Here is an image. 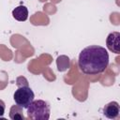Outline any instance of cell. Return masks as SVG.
<instances>
[{
	"label": "cell",
	"instance_id": "7",
	"mask_svg": "<svg viewBox=\"0 0 120 120\" xmlns=\"http://www.w3.org/2000/svg\"><path fill=\"white\" fill-rule=\"evenodd\" d=\"M9 117L12 120H23L25 117L23 115L22 108L19 105H13L9 111Z\"/></svg>",
	"mask_w": 120,
	"mask_h": 120
},
{
	"label": "cell",
	"instance_id": "1",
	"mask_svg": "<svg viewBox=\"0 0 120 120\" xmlns=\"http://www.w3.org/2000/svg\"><path fill=\"white\" fill-rule=\"evenodd\" d=\"M109 65V53L104 47L88 46L80 52L78 66L80 70L87 75H97L103 72Z\"/></svg>",
	"mask_w": 120,
	"mask_h": 120
},
{
	"label": "cell",
	"instance_id": "5",
	"mask_svg": "<svg viewBox=\"0 0 120 120\" xmlns=\"http://www.w3.org/2000/svg\"><path fill=\"white\" fill-rule=\"evenodd\" d=\"M120 106L116 101H111L103 108V114L109 119H116L119 116Z\"/></svg>",
	"mask_w": 120,
	"mask_h": 120
},
{
	"label": "cell",
	"instance_id": "9",
	"mask_svg": "<svg viewBox=\"0 0 120 120\" xmlns=\"http://www.w3.org/2000/svg\"><path fill=\"white\" fill-rule=\"evenodd\" d=\"M5 109H6V104L5 102L0 99V117H3L4 112H5Z\"/></svg>",
	"mask_w": 120,
	"mask_h": 120
},
{
	"label": "cell",
	"instance_id": "6",
	"mask_svg": "<svg viewBox=\"0 0 120 120\" xmlns=\"http://www.w3.org/2000/svg\"><path fill=\"white\" fill-rule=\"evenodd\" d=\"M12 16L19 22H24L28 18V9L25 6H19L12 10Z\"/></svg>",
	"mask_w": 120,
	"mask_h": 120
},
{
	"label": "cell",
	"instance_id": "4",
	"mask_svg": "<svg viewBox=\"0 0 120 120\" xmlns=\"http://www.w3.org/2000/svg\"><path fill=\"white\" fill-rule=\"evenodd\" d=\"M119 41H120V33L118 32H112V33H110L106 38V45H107V48L118 54L119 53Z\"/></svg>",
	"mask_w": 120,
	"mask_h": 120
},
{
	"label": "cell",
	"instance_id": "3",
	"mask_svg": "<svg viewBox=\"0 0 120 120\" xmlns=\"http://www.w3.org/2000/svg\"><path fill=\"white\" fill-rule=\"evenodd\" d=\"M34 98L35 94L33 90L28 86V84L20 86L13 95L15 103L25 109H27V107L31 104V102L34 100Z\"/></svg>",
	"mask_w": 120,
	"mask_h": 120
},
{
	"label": "cell",
	"instance_id": "2",
	"mask_svg": "<svg viewBox=\"0 0 120 120\" xmlns=\"http://www.w3.org/2000/svg\"><path fill=\"white\" fill-rule=\"evenodd\" d=\"M27 117L32 120H48L50 117L49 103L42 99L33 100L27 107Z\"/></svg>",
	"mask_w": 120,
	"mask_h": 120
},
{
	"label": "cell",
	"instance_id": "8",
	"mask_svg": "<svg viewBox=\"0 0 120 120\" xmlns=\"http://www.w3.org/2000/svg\"><path fill=\"white\" fill-rule=\"evenodd\" d=\"M56 65H57V68H58L59 71L66 70L70 66L69 58L68 56H66V55H60L56 59Z\"/></svg>",
	"mask_w": 120,
	"mask_h": 120
}]
</instances>
